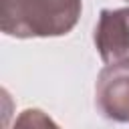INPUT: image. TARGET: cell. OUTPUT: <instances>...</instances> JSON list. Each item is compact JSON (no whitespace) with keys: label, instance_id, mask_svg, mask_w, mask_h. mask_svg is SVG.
<instances>
[{"label":"cell","instance_id":"1","mask_svg":"<svg viewBox=\"0 0 129 129\" xmlns=\"http://www.w3.org/2000/svg\"><path fill=\"white\" fill-rule=\"evenodd\" d=\"M83 12V0H0V28L14 38L69 34Z\"/></svg>","mask_w":129,"mask_h":129},{"label":"cell","instance_id":"2","mask_svg":"<svg viewBox=\"0 0 129 129\" xmlns=\"http://www.w3.org/2000/svg\"><path fill=\"white\" fill-rule=\"evenodd\" d=\"M99 113L115 123H129V64H105L95 85Z\"/></svg>","mask_w":129,"mask_h":129},{"label":"cell","instance_id":"3","mask_svg":"<svg viewBox=\"0 0 129 129\" xmlns=\"http://www.w3.org/2000/svg\"><path fill=\"white\" fill-rule=\"evenodd\" d=\"M95 46L105 64H129V8L101 10Z\"/></svg>","mask_w":129,"mask_h":129},{"label":"cell","instance_id":"4","mask_svg":"<svg viewBox=\"0 0 129 129\" xmlns=\"http://www.w3.org/2000/svg\"><path fill=\"white\" fill-rule=\"evenodd\" d=\"M12 129H60V127L54 123V119L48 113L32 107V109H24L18 113Z\"/></svg>","mask_w":129,"mask_h":129},{"label":"cell","instance_id":"5","mask_svg":"<svg viewBox=\"0 0 129 129\" xmlns=\"http://www.w3.org/2000/svg\"><path fill=\"white\" fill-rule=\"evenodd\" d=\"M127 2H129V0H127Z\"/></svg>","mask_w":129,"mask_h":129}]
</instances>
